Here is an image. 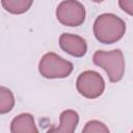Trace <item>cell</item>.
<instances>
[{"label":"cell","mask_w":133,"mask_h":133,"mask_svg":"<svg viewBox=\"0 0 133 133\" xmlns=\"http://www.w3.org/2000/svg\"><path fill=\"white\" fill-rule=\"evenodd\" d=\"M91 1H94V2H97V3H100V2H103L104 0H91Z\"/></svg>","instance_id":"cell-13"},{"label":"cell","mask_w":133,"mask_h":133,"mask_svg":"<svg viewBox=\"0 0 133 133\" xmlns=\"http://www.w3.org/2000/svg\"><path fill=\"white\" fill-rule=\"evenodd\" d=\"M92 62L102 68L113 83L123 79L125 74V58L122 50L112 51H96L92 56Z\"/></svg>","instance_id":"cell-2"},{"label":"cell","mask_w":133,"mask_h":133,"mask_svg":"<svg viewBox=\"0 0 133 133\" xmlns=\"http://www.w3.org/2000/svg\"><path fill=\"white\" fill-rule=\"evenodd\" d=\"M74 65L71 61L61 58L54 52L46 53L38 62L39 74L47 79L65 78L73 72Z\"/></svg>","instance_id":"cell-3"},{"label":"cell","mask_w":133,"mask_h":133,"mask_svg":"<svg viewBox=\"0 0 133 133\" xmlns=\"http://www.w3.org/2000/svg\"><path fill=\"white\" fill-rule=\"evenodd\" d=\"M79 123V114L77 111L68 109L60 113L59 125L56 128L50 129L49 132L58 133H73Z\"/></svg>","instance_id":"cell-7"},{"label":"cell","mask_w":133,"mask_h":133,"mask_svg":"<svg viewBox=\"0 0 133 133\" xmlns=\"http://www.w3.org/2000/svg\"><path fill=\"white\" fill-rule=\"evenodd\" d=\"M118 5L122 10L130 16H133V0H118Z\"/></svg>","instance_id":"cell-12"},{"label":"cell","mask_w":133,"mask_h":133,"mask_svg":"<svg viewBox=\"0 0 133 133\" xmlns=\"http://www.w3.org/2000/svg\"><path fill=\"white\" fill-rule=\"evenodd\" d=\"M11 133H37L34 117L30 113H21L10 123Z\"/></svg>","instance_id":"cell-8"},{"label":"cell","mask_w":133,"mask_h":133,"mask_svg":"<svg viewBox=\"0 0 133 133\" xmlns=\"http://www.w3.org/2000/svg\"><path fill=\"white\" fill-rule=\"evenodd\" d=\"M59 46L61 50L74 57H82L87 51L85 39L79 35L71 33H62L59 36Z\"/></svg>","instance_id":"cell-6"},{"label":"cell","mask_w":133,"mask_h":133,"mask_svg":"<svg viewBox=\"0 0 133 133\" xmlns=\"http://www.w3.org/2000/svg\"><path fill=\"white\" fill-rule=\"evenodd\" d=\"M56 18L64 26L77 27L85 21V8L77 0H63L56 8Z\"/></svg>","instance_id":"cell-4"},{"label":"cell","mask_w":133,"mask_h":133,"mask_svg":"<svg viewBox=\"0 0 133 133\" xmlns=\"http://www.w3.org/2000/svg\"><path fill=\"white\" fill-rule=\"evenodd\" d=\"M82 132L84 133H108L109 129L106 127V125L100 121L92 119L85 124V127L82 129Z\"/></svg>","instance_id":"cell-11"},{"label":"cell","mask_w":133,"mask_h":133,"mask_svg":"<svg viewBox=\"0 0 133 133\" xmlns=\"http://www.w3.org/2000/svg\"><path fill=\"white\" fill-rule=\"evenodd\" d=\"M15 106V97L8 88L0 87V113L4 114L9 112Z\"/></svg>","instance_id":"cell-10"},{"label":"cell","mask_w":133,"mask_h":133,"mask_svg":"<svg viewBox=\"0 0 133 133\" xmlns=\"http://www.w3.org/2000/svg\"><path fill=\"white\" fill-rule=\"evenodd\" d=\"M76 88L78 92L86 99L99 98L105 89V81L103 77L96 71H84L76 80Z\"/></svg>","instance_id":"cell-5"},{"label":"cell","mask_w":133,"mask_h":133,"mask_svg":"<svg viewBox=\"0 0 133 133\" xmlns=\"http://www.w3.org/2000/svg\"><path fill=\"white\" fill-rule=\"evenodd\" d=\"M92 30L95 37L100 43L110 45L124 36L126 23L114 14H103L96 19Z\"/></svg>","instance_id":"cell-1"},{"label":"cell","mask_w":133,"mask_h":133,"mask_svg":"<svg viewBox=\"0 0 133 133\" xmlns=\"http://www.w3.org/2000/svg\"><path fill=\"white\" fill-rule=\"evenodd\" d=\"M33 0H1L3 8L12 15L26 12L32 5Z\"/></svg>","instance_id":"cell-9"}]
</instances>
